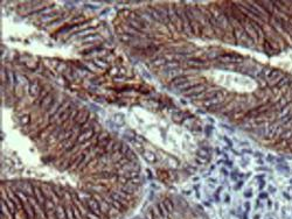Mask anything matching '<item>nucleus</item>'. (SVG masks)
<instances>
[{
  "label": "nucleus",
  "instance_id": "1",
  "mask_svg": "<svg viewBox=\"0 0 292 219\" xmlns=\"http://www.w3.org/2000/svg\"><path fill=\"white\" fill-rule=\"evenodd\" d=\"M284 76V72L279 69H272L269 71L268 76H266V83L270 88H274L276 84L280 81V78Z\"/></svg>",
  "mask_w": 292,
  "mask_h": 219
},
{
  "label": "nucleus",
  "instance_id": "2",
  "mask_svg": "<svg viewBox=\"0 0 292 219\" xmlns=\"http://www.w3.org/2000/svg\"><path fill=\"white\" fill-rule=\"evenodd\" d=\"M223 100H224V91L220 90V92H219L215 97H213V98H210V99H204V100L202 101V105H203L204 107H207V108H209V107H216L217 105H220Z\"/></svg>",
  "mask_w": 292,
  "mask_h": 219
},
{
  "label": "nucleus",
  "instance_id": "3",
  "mask_svg": "<svg viewBox=\"0 0 292 219\" xmlns=\"http://www.w3.org/2000/svg\"><path fill=\"white\" fill-rule=\"evenodd\" d=\"M219 59L223 63H242L244 59L237 54H224V55H221Z\"/></svg>",
  "mask_w": 292,
  "mask_h": 219
},
{
  "label": "nucleus",
  "instance_id": "4",
  "mask_svg": "<svg viewBox=\"0 0 292 219\" xmlns=\"http://www.w3.org/2000/svg\"><path fill=\"white\" fill-rule=\"evenodd\" d=\"M282 132H283V130H282V126H280V125L270 124V126H269V128H268V134H266L268 136H266V139H274L276 136L280 135Z\"/></svg>",
  "mask_w": 292,
  "mask_h": 219
},
{
  "label": "nucleus",
  "instance_id": "5",
  "mask_svg": "<svg viewBox=\"0 0 292 219\" xmlns=\"http://www.w3.org/2000/svg\"><path fill=\"white\" fill-rule=\"evenodd\" d=\"M85 205H87L88 207H89V210L91 211V212L96 213L97 216H101L102 214V212H101V207H99V203L98 201H96L95 198H89L85 203H84Z\"/></svg>",
  "mask_w": 292,
  "mask_h": 219
},
{
  "label": "nucleus",
  "instance_id": "6",
  "mask_svg": "<svg viewBox=\"0 0 292 219\" xmlns=\"http://www.w3.org/2000/svg\"><path fill=\"white\" fill-rule=\"evenodd\" d=\"M186 64L193 69H200L202 66H206L208 63H207V61H203L201 59H186Z\"/></svg>",
  "mask_w": 292,
  "mask_h": 219
},
{
  "label": "nucleus",
  "instance_id": "7",
  "mask_svg": "<svg viewBox=\"0 0 292 219\" xmlns=\"http://www.w3.org/2000/svg\"><path fill=\"white\" fill-rule=\"evenodd\" d=\"M243 28H244V32L245 34L250 37L252 41L255 42H258V36H257V33L256 30H255V28L252 27V25L250 24V20H249V22L245 25V26H243Z\"/></svg>",
  "mask_w": 292,
  "mask_h": 219
},
{
  "label": "nucleus",
  "instance_id": "8",
  "mask_svg": "<svg viewBox=\"0 0 292 219\" xmlns=\"http://www.w3.org/2000/svg\"><path fill=\"white\" fill-rule=\"evenodd\" d=\"M263 48H264V51L268 54L269 56H271V55H274V54H277L279 51V49L276 47L274 44H272L269 40H266V39L263 42Z\"/></svg>",
  "mask_w": 292,
  "mask_h": 219
},
{
  "label": "nucleus",
  "instance_id": "9",
  "mask_svg": "<svg viewBox=\"0 0 292 219\" xmlns=\"http://www.w3.org/2000/svg\"><path fill=\"white\" fill-rule=\"evenodd\" d=\"M34 197L41 206H45V203H46L47 198H46V196H45V194H43V191H42L39 187H35L34 188Z\"/></svg>",
  "mask_w": 292,
  "mask_h": 219
},
{
  "label": "nucleus",
  "instance_id": "10",
  "mask_svg": "<svg viewBox=\"0 0 292 219\" xmlns=\"http://www.w3.org/2000/svg\"><path fill=\"white\" fill-rule=\"evenodd\" d=\"M191 28H192V34L195 36L202 35V24L199 21H191Z\"/></svg>",
  "mask_w": 292,
  "mask_h": 219
},
{
  "label": "nucleus",
  "instance_id": "11",
  "mask_svg": "<svg viewBox=\"0 0 292 219\" xmlns=\"http://www.w3.org/2000/svg\"><path fill=\"white\" fill-rule=\"evenodd\" d=\"M93 128H88L87 130H83L81 133V135L78 136V139H77V141L78 143H81V142H84L85 140H90L91 138H93Z\"/></svg>",
  "mask_w": 292,
  "mask_h": 219
},
{
  "label": "nucleus",
  "instance_id": "12",
  "mask_svg": "<svg viewBox=\"0 0 292 219\" xmlns=\"http://www.w3.org/2000/svg\"><path fill=\"white\" fill-rule=\"evenodd\" d=\"M290 77L289 76H283V77L280 78V81L278 82V83L274 85V88H277V89H279V90H283V89H286L287 86H289V84H290Z\"/></svg>",
  "mask_w": 292,
  "mask_h": 219
},
{
  "label": "nucleus",
  "instance_id": "13",
  "mask_svg": "<svg viewBox=\"0 0 292 219\" xmlns=\"http://www.w3.org/2000/svg\"><path fill=\"white\" fill-rule=\"evenodd\" d=\"M259 2H261V5L264 7V9H265L270 15H274V1H268V0H265V1H259Z\"/></svg>",
  "mask_w": 292,
  "mask_h": 219
},
{
  "label": "nucleus",
  "instance_id": "14",
  "mask_svg": "<svg viewBox=\"0 0 292 219\" xmlns=\"http://www.w3.org/2000/svg\"><path fill=\"white\" fill-rule=\"evenodd\" d=\"M55 214L57 219H67V213H65V209H63L62 205H56L55 207Z\"/></svg>",
  "mask_w": 292,
  "mask_h": 219
},
{
  "label": "nucleus",
  "instance_id": "15",
  "mask_svg": "<svg viewBox=\"0 0 292 219\" xmlns=\"http://www.w3.org/2000/svg\"><path fill=\"white\" fill-rule=\"evenodd\" d=\"M39 91H40V86H39L37 82H34V83L30 84V86H29V95L33 96V97H36L37 93H39Z\"/></svg>",
  "mask_w": 292,
  "mask_h": 219
},
{
  "label": "nucleus",
  "instance_id": "16",
  "mask_svg": "<svg viewBox=\"0 0 292 219\" xmlns=\"http://www.w3.org/2000/svg\"><path fill=\"white\" fill-rule=\"evenodd\" d=\"M144 157H145V160L147 161V162H150V163H153V162L157 161L156 154H154L153 152H150V150H145V152H144Z\"/></svg>",
  "mask_w": 292,
  "mask_h": 219
},
{
  "label": "nucleus",
  "instance_id": "17",
  "mask_svg": "<svg viewBox=\"0 0 292 219\" xmlns=\"http://www.w3.org/2000/svg\"><path fill=\"white\" fill-rule=\"evenodd\" d=\"M284 98L289 101V104L292 103V82H290L289 86L286 88V91H285V93H284Z\"/></svg>",
  "mask_w": 292,
  "mask_h": 219
},
{
  "label": "nucleus",
  "instance_id": "18",
  "mask_svg": "<svg viewBox=\"0 0 292 219\" xmlns=\"http://www.w3.org/2000/svg\"><path fill=\"white\" fill-rule=\"evenodd\" d=\"M167 62H168V61L166 59V57H159V59H154V61L152 62V64L154 65V66H165Z\"/></svg>",
  "mask_w": 292,
  "mask_h": 219
},
{
  "label": "nucleus",
  "instance_id": "19",
  "mask_svg": "<svg viewBox=\"0 0 292 219\" xmlns=\"http://www.w3.org/2000/svg\"><path fill=\"white\" fill-rule=\"evenodd\" d=\"M148 9H150V15H151L152 20H156V21H161V18H160V15H159V13L157 12V9H156V8H151V7H148Z\"/></svg>",
  "mask_w": 292,
  "mask_h": 219
},
{
  "label": "nucleus",
  "instance_id": "20",
  "mask_svg": "<svg viewBox=\"0 0 292 219\" xmlns=\"http://www.w3.org/2000/svg\"><path fill=\"white\" fill-rule=\"evenodd\" d=\"M53 103V98H52V96H47V97H45L43 98V100L41 101L40 103V105L41 106H43V107H49L50 106V104Z\"/></svg>",
  "mask_w": 292,
  "mask_h": 219
},
{
  "label": "nucleus",
  "instance_id": "21",
  "mask_svg": "<svg viewBox=\"0 0 292 219\" xmlns=\"http://www.w3.org/2000/svg\"><path fill=\"white\" fill-rule=\"evenodd\" d=\"M219 92H220V90H209V91H207V92L204 93L203 99H210V98L215 97V96L217 95Z\"/></svg>",
  "mask_w": 292,
  "mask_h": 219
},
{
  "label": "nucleus",
  "instance_id": "22",
  "mask_svg": "<svg viewBox=\"0 0 292 219\" xmlns=\"http://www.w3.org/2000/svg\"><path fill=\"white\" fill-rule=\"evenodd\" d=\"M164 204H165L166 209H167V210H168V211H169L171 213L174 211V205H173V202L171 201L169 198H166V199L164 201Z\"/></svg>",
  "mask_w": 292,
  "mask_h": 219
},
{
  "label": "nucleus",
  "instance_id": "23",
  "mask_svg": "<svg viewBox=\"0 0 292 219\" xmlns=\"http://www.w3.org/2000/svg\"><path fill=\"white\" fill-rule=\"evenodd\" d=\"M65 213H67V219H75V216L73 213V207H71V204H68L65 206Z\"/></svg>",
  "mask_w": 292,
  "mask_h": 219
},
{
  "label": "nucleus",
  "instance_id": "24",
  "mask_svg": "<svg viewBox=\"0 0 292 219\" xmlns=\"http://www.w3.org/2000/svg\"><path fill=\"white\" fill-rule=\"evenodd\" d=\"M93 30H95V27H88L87 29H83V30H81L80 33H76V34H74V35H77V36L85 35V36H88V35H89V34H90V32H93Z\"/></svg>",
  "mask_w": 292,
  "mask_h": 219
},
{
  "label": "nucleus",
  "instance_id": "25",
  "mask_svg": "<svg viewBox=\"0 0 292 219\" xmlns=\"http://www.w3.org/2000/svg\"><path fill=\"white\" fill-rule=\"evenodd\" d=\"M15 195H17V197L19 198V199H21V202H27L28 201V196L26 195L25 192H22V191H17L15 192Z\"/></svg>",
  "mask_w": 292,
  "mask_h": 219
},
{
  "label": "nucleus",
  "instance_id": "26",
  "mask_svg": "<svg viewBox=\"0 0 292 219\" xmlns=\"http://www.w3.org/2000/svg\"><path fill=\"white\" fill-rule=\"evenodd\" d=\"M93 63H95V65H97V66H99V68H108V63L105 62V61H102V59H95L93 61Z\"/></svg>",
  "mask_w": 292,
  "mask_h": 219
},
{
  "label": "nucleus",
  "instance_id": "27",
  "mask_svg": "<svg viewBox=\"0 0 292 219\" xmlns=\"http://www.w3.org/2000/svg\"><path fill=\"white\" fill-rule=\"evenodd\" d=\"M99 39H101V36L97 35V34H93V35H88L82 37L83 41H93V40H99Z\"/></svg>",
  "mask_w": 292,
  "mask_h": 219
},
{
  "label": "nucleus",
  "instance_id": "28",
  "mask_svg": "<svg viewBox=\"0 0 292 219\" xmlns=\"http://www.w3.org/2000/svg\"><path fill=\"white\" fill-rule=\"evenodd\" d=\"M208 150L206 148H200L198 150V156H201V157H204V159H208Z\"/></svg>",
  "mask_w": 292,
  "mask_h": 219
},
{
  "label": "nucleus",
  "instance_id": "29",
  "mask_svg": "<svg viewBox=\"0 0 292 219\" xmlns=\"http://www.w3.org/2000/svg\"><path fill=\"white\" fill-rule=\"evenodd\" d=\"M89 188L91 190H93V191L101 192V191H103V190L105 189V185H98V184H96V185H89Z\"/></svg>",
  "mask_w": 292,
  "mask_h": 219
},
{
  "label": "nucleus",
  "instance_id": "30",
  "mask_svg": "<svg viewBox=\"0 0 292 219\" xmlns=\"http://www.w3.org/2000/svg\"><path fill=\"white\" fill-rule=\"evenodd\" d=\"M124 156H125V159H128V161H132L133 159H136V155H134V153L131 149H128V152L124 154Z\"/></svg>",
  "mask_w": 292,
  "mask_h": 219
},
{
  "label": "nucleus",
  "instance_id": "31",
  "mask_svg": "<svg viewBox=\"0 0 292 219\" xmlns=\"http://www.w3.org/2000/svg\"><path fill=\"white\" fill-rule=\"evenodd\" d=\"M87 218L88 219H99V216H97L96 213H93V212H88L87 213Z\"/></svg>",
  "mask_w": 292,
  "mask_h": 219
},
{
  "label": "nucleus",
  "instance_id": "32",
  "mask_svg": "<svg viewBox=\"0 0 292 219\" xmlns=\"http://www.w3.org/2000/svg\"><path fill=\"white\" fill-rule=\"evenodd\" d=\"M119 39H120L122 41L126 42V41H128V40H131V36L126 35V34H124V35H119Z\"/></svg>",
  "mask_w": 292,
  "mask_h": 219
},
{
  "label": "nucleus",
  "instance_id": "33",
  "mask_svg": "<svg viewBox=\"0 0 292 219\" xmlns=\"http://www.w3.org/2000/svg\"><path fill=\"white\" fill-rule=\"evenodd\" d=\"M28 121H29V115H23V117H21V124L27 125Z\"/></svg>",
  "mask_w": 292,
  "mask_h": 219
},
{
  "label": "nucleus",
  "instance_id": "34",
  "mask_svg": "<svg viewBox=\"0 0 292 219\" xmlns=\"http://www.w3.org/2000/svg\"><path fill=\"white\" fill-rule=\"evenodd\" d=\"M196 162H200V164H203V163L207 162V159L201 157V156H198V157H196Z\"/></svg>",
  "mask_w": 292,
  "mask_h": 219
},
{
  "label": "nucleus",
  "instance_id": "35",
  "mask_svg": "<svg viewBox=\"0 0 292 219\" xmlns=\"http://www.w3.org/2000/svg\"><path fill=\"white\" fill-rule=\"evenodd\" d=\"M110 74L111 75H117V74H118V69H117V68H112L110 71Z\"/></svg>",
  "mask_w": 292,
  "mask_h": 219
},
{
  "label": "nucleus",
  "instance_id": "36",
  "mask_svg": "<svg viewBox=\"0 0 292 219\" xmlns=\"http://www.w3.org/2000/svg\"><path fill=\"white\" fill-rule=\"evenodd\" d=\"M224 140H226V141H227L228 143H229V146H233V142L230 141V140H229V139H228V138H224Z\"/></svg>",
  "mask_w": 292,
  "mask_h": 219
}]
</instances>
